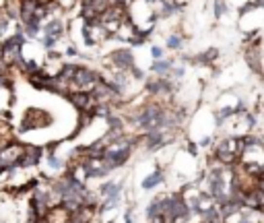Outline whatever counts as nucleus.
<instances>
[{"mask_svg":"<svg viewBox=\"0 0 264 223\" xmlns=\"http://www.w3.org/2000/svg\"><path fill=\"white\" fill-rule=\"evenodd\" d=\"M52 114L48 110L43 108H27L23 112L21 116V122H19V128H17V132L19 134H25V132H31V130H43V128H48L52 124Z\"/></svg>","mask_w":264,"mask_h":223,"instance_id":"f257e3e1","label":"nucleus"},{"mask_svg":"<svg viewBox=\"0 0 264 223\" xmlns=\"http://www.w3.org/2000/svg\"><path fill=\"white\" fill-rule=\"evenodd\" d=\"M101 66H103V68H116V71L130 73V68H132V66H136L134 48L122 46V48H113V50H110V52L101 58Z\"/></svg>","mask_w":264,"mask_h":223,"instance_id":"f03ea898","label":"nucleus"},{"mask_svg":"<svg viewBox=\"0 0 264 223\" xmlns=\"http://www.w3.org/2000/svg\"><path fill=\"white\" fill-rule=\"evenodd\" d=\"M103 79V71L101 68H95L91 64L81 62L78 71L75 74V79L70 81V89H78V91H93L95 85Z\"/></svg>","mask_w":264,"mask_h":223,"instance_id":"7ed1b4c3","label":"nucleus"},{"mask_svg":"<svg viewBox=\"0 0 264 223\" xmlns=\"http://www.w3.org/2000/svg\"><path fill=\"white\" fill-rule=\"evenodd\" d=\"M25 149H27V143H23L19 139H15L8 147L0 149V169H13L19 167V161L23 157Z\"/></svg>","mask_w":264,"mask_h":223,"instance_id":"20e7f679","label":"nucleus"},{"mask_svg":"<svg viewBox=\"0 0 264 223\" xmlns=\"http://www.w3.org/2000/svg\"><path fill=\"white\" fill-rule=\"evenodd\" d=\"M66 101L76 110V114L78 112H93L95 106H97V101H95L91 91H78V89H70V93L66 95Z\"/></svg>","mask_w":264,"mask_h":223,"instance_id":"39448f33","label":"nucleus"},{"mask_svg":"<svg viewBox=\"0 0 264 223\" xmlns=\"http://www.w3.org/2000/svg\"><path fill=\"white\" fill-rule=\"evenodd\" d=\"M43 159H46V147H41V145H31V143H27V149H25L23 157H21V161H19V167H23V169H33V167H38Z\"/></svg>","mask_w":264,"mask_h":223,"instance_id":"423d86ee","label":"nucleus"},{"mask_svg":"<svg viewBox=\"0 0 264 223\" xmlns=\"http://www.w3.org/2000/svg\"><path fill=\"white\" fill-rule=\"evenodd\" d=\"M41 33L43 36H54V37L64 41V36H68V23H64L62 17H50V19L43 23Z\"/></svg>","mask_w":264,"mask_h":223,"instance_id":"0eeeda50","label":"nucleus"},{"mask_svg":"<svg viewBox=\"0 0 264 223\" xmlns=\"http://www.w3.org/2000/svg\"><path fill=\"white\" fill-rule=\"evenodd\" d=\"M165 180H167V167L165 166H155V169L151 171L149 176H145L143 178V182H140V188L143 190H155L157 186H163L165 184Z\"/></svg>","mask_w":264,"mask_h":223,"instance_id":"6e6552de","label":"nucleus"},{"mask_svg":"<svg viewBox=\"0 0 264 223\" xmlns=\"http://www.w3.org/2000/svg\"><path fill=\"white\" fill-rule=\"evenodd\" d=\"M175 62H178V58H173V56H165L161 60H153V62L149 64V73L155 74V76H170Z\"/></svg>","mask_w":264,"mask_h":223,"instance_id":"1a4fd4ad","label":"nucleus"},{"mask_svg":"<svg viewBox=\"0 0 264 223\" xmlns=\"http://www.w3.org/2000/svg\"><path fill=\"white\" fill-rule=\"evenodd\" d=\"M186 33H182L180 29L178 31H171L170 36L165 37V50H170V52H182L184 46H186Z\"/></svg>","mask_w":264,"mask_h":223,"instance_id":"9d476101","label":"nucleus"},{"mask_svg":"<svg viewBox=\"0 0 264 223\" xmlns=\"http://www.w3.org/2000/svg\"><path fill=\"white\" fill-rule=\"evenodd\" d=\"M46 219H48V223H68L70 213L62 207V204H58V207H52V209H50V213L46 215Z\"/></svg>","mask_w":264,"mask_h":223,"instance_id":"9b49d317","label":"nucleus"},{"mask_svg":"<svg viewBox=\"0 0 264 223\" xmlns=\"http://www.w3.org/2000/svg\"><path fill=\"white\" fill-rule=\"evenodd\" d=\"M227 13H229V2H227V0H213V17H215V21H221Z\"/></svg>","mask_w":264,"mask_h":223,"instance_id":"f8f14e48","label":"nucleus"},{"mask_svg":"<svg viewBox=\"0 0 264 223\" xmlns=\"http://www.w3.org/2000/svg\"><path fill=\"white\" fill-rule=\"evenodd\" d=\"M13 23H15L13 19H8V17H6L4 13H0V41H2L4 37L11 36V33H8V31H11Z\"/></svg>","mask_w":264,"mask_h":223,"instance_id":"ddd939ff","label":"nucleus"},{"mask_svg":"<svg viewBox=\"0 0 264 223\" xmlns=\"http://www.w3.org/2000/svg\"><path fill=\"white\" fill-rule=\"evenodd\" d=\"M130 76H132V79H134L136 83H145V81L149 79V74H147V71H145V68H140L138 64L130 68Z\"/></svg>","mask_w":264,"mask_h":223,"instance_id":"4468645a","label":"nucleus"},{"mask_svg":"<svg viewBox=\"0 0 264 223\" xmlns=\"http://www.w3.org/2000/svg\"><path fill=\"white\" fill-rule=\"evenodd\" d=\"M149 54H151L153 60H161V58H165V46H157V44H153L151 48H149Z\"/></svg>","mask_w":264,"mask_h":223,"instance_id":"2eb2a0df","label":"nucleus"},{"mask_svg":"<svg viewBox=\"0 0 264 223\" xmlns=\"http://www.w3.org/2000/svg\"><path fill=\"white\" fill-rule=\"evenodd\" d=\"M122 221H124V223H134V211H132V207H126Z\"/></svg>","mask_w":264,"mask_h":223,"instance_id":"dca6fc26","label":"nucleus"},{"mask_svg":"<svg viewBox=\"0 0 264 223\" xmlns=\"http://www.w3.org/2000/svg\"><path fill=\"white\" fill-rule=\"evenodd\" d=\"M252 2H254V6H256V8H262V11H264V0H252Z\"/></svg>","mask_w":264,"mask_h":223,"instance_id":"f3484780","label":"nucleus"},{"mask_svg":"<svg viewBox=\"0 0 264 223\" xmlns=\"http://www.w3.org/2000/svg\"><path fill=\"white\" fill-rule=\"evenodd\" d=\"M2 58H4V54H2V41H0V62H2Z\"/></svg>","mask_w":264,"mask_h":223,"instance_id":"a211bd4d","label":"nucleus"},{"mask_svg":"<svg viewBox=\"0 0 264 223\" xmlns=\"http://www.w3.org/2000/svg\"><path fill=\"white\" fill-rule=\"evenodd\" d=\"M260 81H262V85H264V74H262V76H260Z\"/></svg>","mask_w":264,"mask_h":223,"instance_id":"6ab92c4d","label":"nucleus"},{"mask_svg":"<svg viewBox=\"0 0 264 223\" xmlns=\"http://www.w3.org/2000/svg\"><path fill=\"white\" fill-rule=\"evenodd\" d=\"M262 178H264V167H262Z\"/></svg>","mask_w":264,"mask_h":223,"instance_id":"aec40b11","label":"nucleus"}]
</instances>
